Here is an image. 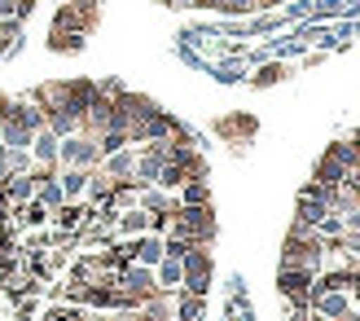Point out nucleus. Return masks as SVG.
<instances>
[{
	"label": "nucleus",
	"mask_w": 360,
	"mask_h": 321,
	"mask_svg": "<svg viewBox=\"0 0 360 321\" xmlns=\"http://www.w3.org/2000/svg\"><path fill=\"white\" fill-rule=\"evenodd\" d=\"M330 216V207L321 203V199H312V194H299V207H295V220L299 225H308V229H316L321 220Z\"/></svg>",
	"instance_id": "14"
},
{
	"label": "nucleus",
	"mask_w": 360,
	"mask_h": 321,
	"mask_svg": "<svg viewBox=\"0 0 360 321\" xmlns=\"http://www.w3.org/2000/svg\"><path fill=\"white\" fill-rule=\"evenodd\" d=\"M211 128H215V137H224L229 146H246V141L259 132V123H255V115H224V119H215Z\"/></svg>",
	"instance_id": "6"
},
{
	"label": "nucleus",
	"mask_w": 360,
	"mask_h": 321,
	"mask_svg": "<svg viewBox=\"0 0 360 321\" xmlns=\"http://www.w3.org/2000/svg\"><path fill=\"white\" fill-rule=\"evenodd\" d=\"M115 234H119V238H141V234H150V211H141V207L119 211V220H115Z\"/></svg>",
	"instance_id": "12"
},
{
	"label": "nucleus",
	"mask_w": 360,
	"mask_h": 321,
	"mask_svg": "<svg viewBox=\"0 0 360 321\" xmlns=\"http://www.w3.org/2000/svg\"><path fill=\"white\" fill-rule=\"evenodd\" d=\"M163 238H185V242L211 246V238H215V211L211 207H176Z\"/></svg>",
	"instance_id": "1"
},
{
	"label": "nucleus",
	"mask_w": 360,
	"mask_h": 321,
	"mask_svg": "<svg viewBox=\"0 0 360 321\" xmlns=\"http://www.w3.org/2000/svg\"><path fill=\"white\" fill-rule=\"evenodd\" d=\"M277 5H290V0H259V9H277Z\"/></svg>",
	"instance_id": "22"
},
{
	"label": "nucleus",
	"mask_w": 360,
	"mask_h": 321,
	"mask_svg": "<svg viewBox=\"0 0 360 321\" xmlns=\"http://www.w3.org/2000/svg\"><path fill=\"white\" fill-rule=\"evenodd\" d=\"M343 176H347V163L334 154V146L321 154V163H316V172H312V181L316 185H343Z\"/></svg>",
	"instance_id": "8"
},
{
	"label": "nucleus",
	"mask_w": 360,
	"mask_h": 321,
	"mask_svg": "<svg viewBox=\"0 0 360 321\" xmlns=\"http://www.w3.org/2000/svg\"><path fill=\"white\" fill-rule=\"evenodd\" d=\"M58 146H62V137L53 132V128H40V132L31 137V158H35V163H58Z\"/></svg>",
	"instance_id": "11"
},
{
	"label": "nucleus",
	"mask_w": 360,
	"mask_h": 321,
	"mask_svg": "<svg viewBox=\"0 0 360 321\" xmlns=\"http://www.w3.org/2000/svg\"><path fill=\"white\" fill-rule=\"evenodd\" d=\"M9 106H13V97H5V93H0V123L9 119Z\"/></svg>",
	"instance_id": "21"
},
{
	"label": "nucleus",
	"mask_w": 360,
	"mask_h": 321,
	"mask_svg": "<svg viewBox=\"0 0 360 321\" xmlns=\"http://www.w3.org/2000/svg\"><path fill=\"white\" fill-rule=\"evenodd\" d=\"M163 234H141L136 238V251H132V264H146V269H158V260H163Z\"/></svg>",
	"instance_id": "10"
},
{
	"label": "nucleus",
	"mask_w": 360,
	"mask_h": 321,
	"mask_svg": "<svg viewBox=\"0 0 360 321\" xmlns=\"http://www.w3.org/2000/svg\"><path fill=\"white\" fill-rule=\"evenodd\" d=\"M180 207H211V185H207V176H193V181L180 185Z\"/></svg>",
	"instance_id": "15"
},
{
	"label": "nucleus",
	"mask_w": 360,
	"mask_h": 321,
	"mask_svg": "<svg viewBox=\"0 0 360 321\" xmlns=\"http://www.w3.org/2000/svg\"><path fill=\"white\" fill-rule=\"evenodd\" d=\"M180 269H185V282H180V291H189V295H207L211 287V251L207 246H189V256L180 260Z\"/></svg>",
	"instance_id": "4"
},
{
	"label": "nucleus",
	"mask_w": 360,
	"mask_h": 321,
	"mask_svg": "<svg viewBox=\"0 0 360 321\" xmlns=\"http://www.w3.org/2000/svg\"><path fill=\"white\" fill-rule=\"evenodd\" d=\"M97 23H101L97 0H62V9L53 13V31H79V35H88Z\"/></svg>",
	"instance_id": "2"
},
{
	"label": "nucleus",
	"mask_w": 360,
	"mask_h": 321,
	"mask_svg": "<svg viewBox=\"0 0 360 321\" xmlns=\"http://www.w3.org/2000/svg\"><path fill=\"white\" fill-rule=\"evenodd\" d=\"M84 40H88V35H79V31H53L49 27V49L53 53H79Z\"/></svg>",
	"instance_id": "18"
},
{
	"label": "nucleus",
	"mask_w": 360,
	"mask_h": 321,
	"mask_svg": "<svg viewBox=\"0 0 360 321\" xmlns=\"http://www.w3.org/2000/svg\"><path fill=\"white\" fill-rule=\"evenodd\" d=\"M35 203H44L49 211H58V207L66 203V194H62V185H58V176H53V181H44V185H35Z\"/></svg>",
	"instance_id": "20"
},
{
	"label": "nucleus",
	"mask_w": 360,
	"mask_h": 321,
	"mask_svg": "<svg viewBox=\"0 0 360 321\" xmlns=\"http://www.w3.org/2000/svg\"><path fill=\"white\" fill-rule=\"evenodd\" d=\"M58 163L62 168H97L101 163V146H97V137H62V146H58Z\"/></svg>",
	"instance_id": "3"
},
{
	"label": "nucleus",
	"mask_w": 360,
	"mask_h": 321,
	"mask_svg": "<svg viewBox=\"0 0 360 321\" xmlns=\"http://www.w3.org/2000/svg\"><path fill=\"white\" fill-rule=\"evenodd\" d=\"M308 308L316 317H326V321H338L343 313H352V299H347V291H326V295H312Z\"/></svg>",
	"instance_id": "7"
},
{
	"label": "nucleus",
	"mask_w": 360,
	"mask_h": 321,
	"mask_svg": "<svg viewBox=\"0 0 360 321\" xmlns=\"http://www.w3.org/2000/svg\"><path fill=\"white\" fill-rule=\"evenodd\" d=\"M154 277H158V291H167V295H176L180 291V282H185V269H180V260H158V269H154Z\"/></svg>",
	"instance_id": "16"
},
{
	"label": "nucleus",
	"mask_w": 360,
	"mask_h": 321,
	"mask_svg": "<svg viewBox=\"0 0 360 321\" xmlns=\"http://www.w3.org/2000/svg\"><path fill=\"white\" fill-rule=\"evenodd\" d=\"M285 75H290V66H285V62H264L255 75H250V84H255V88H273V84H281Z\"/></svg>",
	"instance_id": "19"
},
{
	"label": "nucleus",
	"mask_w": 360,
	"mask_h": 321,
	"mask_svg": "<svg viewBox=\"0 0 360 321\" xmlns=\"http://www.w3.org/2000/svg\"><path fill=\"white\" fill-rule=\"evenodd\" d=\"M97 168H101L105 176H115V181H128V176L136 172V150H128V146H123V150H115V154H105Z\"/></svg>",
	"instance_id": "9"
},
{
	"label": "nucleus",
	"mask_w": 360,
	"mask_h": 321,
	"mask_svg": "<svg viewBox=\"0 0 360 321\" xmlns=\"http://www.w3.org/2000/svg\"><path fill=\"white\" fill-rule=\"evenodd\" d=\"M312 282H316V273H308V269H281V273H277V291L290 299L295 308H308Z\"/></svg>",
	"instance_id": "5"
},
{
	"label": "nucleus",
	"mask_w": 360,
	"mask_h": 321,
	"mask_svg": "<svg viewBox=\"0 0 360 321\" xmlns=\"http://www.w3.org/2000/svg\"><path fill=\"white\" fill-rule=\"evenodd\" d=\"M0 154H5V146H0Z\"/></svg>",
	"instance_id": "23"
},
{
	"label": "nucleus",
	"mask_w": 360,
	"mask_h": 321,
	"mask_svg": "<svg viewBox=\"0 0 360 321\" xmlns=\"http://www.w3.org/2000/svg\"><path fill=\"white\" fill-rule=\"evenodd\" d=\"M31 128H22V123H13V119H5L0 123V146L5 150H31Z\"/></svg>",
	"instance_id": "17"
},
{
	"label": "nucleus",
	"mask_w": 360,
	"mask_h": 321,
	"mask_svg": "<svg viewBox=\"0 0 360 321\" xmlns=\"http://www.w3.org/2000/svg\"><path fill=\"white\" fill-rule=\"evenodd\" d=\"M88 172L93 168H66L58 172V185L66 194V203H84V194H88Z\"/></svg>",
	"instance_id": "13"
}]
</instances>
